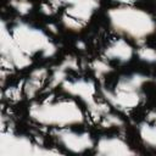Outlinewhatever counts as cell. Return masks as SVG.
Wrapping results in <instances>:
<instances>
[{
    "label": "cell",
    "mask_w": 156,
    "mask_h": 156,
    "mask_svg": "<svg viewBox=\"0 0 156 156\" xmlns=\"http://www.w3.org/2000/svg\"><path fill=\"white\" fill-rule=\"evenodd\" d=\"M111 29L136 43L145 41L156 30V21L145 10L133 5H119L107 11Z\"/></svg>",
    "instance_id": "6da1fadb"
},
{
    "label": "cell",
    "mask_w": 156,
    "mask_h": 156,
    "mask_svg": "<svg viewBox=\"0 0 156 156\" xmlns=\"http://www.w3.org/2000/svg\"><path fill=\"white\" fill-rule=\"evenodd\" d=\"M29 118L39 126L68 128L85 122V115L73 100H55L33 102L28 107Z\"/></svg>",
    "instance_id": "7a4b0ae2"
},
{
    "label": "cell",
    "mask_w": 156,
    "mask_h": 156,
    "mask_svg": "<svg viewBox=\"0 0 156 156\" xmlns=\"http://www.w3.org/2000/svg\"><path fill=\"white\" fill-rule=\"evenodd\" d=\"M10 30L18 46L30 57L40 55L48 58L52 57L57 51L56 45L49 39L48 34L38 27L20 21L16 22Z\"/></svg>",
    "instance_id": "3957f363"
},
{
    "label": "cell",
    "mask_w": 156,
    "mask_h": 156,
    "mask_svg": "<svg viewBox=\"0 0 156 156\" xmlns=\"http://www.w3.org/2000/svg\"><path fill=\"white\" fill-rule=\"evenodd\" d=\"M62 90L71 96L78 98L88 108L89 113L95 118L100 119L108 112V104L99 102L95 100L96 87L94 82L88 79H66L62 85Z\"/></svg>",
    "instance_id": "277c9868"
},
{
    "label": "cell",
    "mask_w": 156,
    "mask_h": 156,
    "mask_svg": "<svg viewBox=\"0 0 156 156\" xmlns=\"http://www.w3.org/2000/svg\"><path fill=\"white\" fill-rule=\"evenodd\" d=\"M0 54L2 63L7 68L24 69L32 65V57L27 55L15 41L5 21L0 24Z\"/></svg>",
    "instance_id": "5b68a950"
},
{
    "label": "cell",
    "mask_w": 156,
    "mask_h": 156,
    "mask_svg": "<svg viewBox=\"0 0 156 156\" xmlns=\"http://www.w3.org/2000/svg\"><path fill=\"white\" fill-rule=\"evenodd\" d=\"M52 135L57 144L71 154H84L91 150L94 140L88 132H78L68 128H55Z\"/></svg>",
    "instance_id": "8992f818"
},
{
    "label": "cell",
    "mask_w": 156,
    "mask_h": 156,
    "mask_svg": "<svg viewBox=\"0 0 156 156\" xmlns=\"http://www.w3.org/2000/svg\"><path fill=\"white\" fill-rule=\"evenodd\" d=\"M101 95L106 100V102L118 110L128 111L141 104L144 100V95L141 91H130L122 89H107L101 88Z\"/></svg>",
    "instance_id": "52a82bcc"
},
{
    "label": "cell",
    "mask_w": 156,
    "mask_h": 156,
    "mask_svg": "<svg viewBox=\"0 0 156 156\" xmlns=\"http://www.w3.org/2000/svg\"><path fill=\"white\" fill-rule=\"evenodd\" d=\"M95 152L101 156H129L135 151L119 136H102L94 146Z\"/></svg>",
    "instance_id": "ba28073f"
},
{
    "label": "cell",
    "mask_w": 156,
    "mask_h": 156,
    "mask_svg": "<svg viewBox=\"0 0 156 156\" xmlns=\"http://www.w3.org/2000/svg\"><path fill=\"white\" fill-rule=\"evenodd\" d=\"M61 2L67 6L66 13L84 23L93 17L100 6L99 0H61Z\"/></svg>",
    "instance_id": "9c48e42d"
},
{
    "label": "cell",
    "mask_w": 156,
    "mask_h": 156,
    "mask_svg": "<svg viewBox=\"0 0 156 156\" xmlns=\"http://www.w3.org/2000/svg\"><path fill=\"white\" fill-rule=\"evenodd\" d=\"M134 56L133 46L124 39L112 40L104 50V57L108 61H116L119 63L129 62Z\"/></svg>",
    "instance_id": "30bf717a"
},
{
    "label": "cell",
    "mask_w": 156,
    "mask_h": 156,
    "mask_svg": "<svg viewBox=\"0 0 156 156\" xmlns=\"http://www.w3.org/2000/svg\"><path fill=\"white\" fill-rule=\"evenodd\" d=\"M152 78L144 73H130L119 77L115 88L122 90H130V91H141L143 87L150 83Z\"/></svg>",
    "instance_id": "8fae6325"
},
{
    "label": "cell",
    "mask_w": 156,
    "mask_h": 156,
    "mask_svg": "<svg viewBox=\"0 0 156 156\" xmlns=\"http://www.w3.org/2000/svg\"><path fill=\"white\" fill-rule=\"evenodd\" d=\"M1 146H11L10 152H16V154H22V152H27L24 151V149H27L29 152H33V147L35 146L28 138L23 136V135H15L11 133L7 134H2L1 136Z\"/></svg>",
    "instance_id": "7c38bea8"
},
{
    "label": "cell",
    "mask_w": 156,
    "mask_h": 156,
    "mask_svg": "<svg viewBox=\"0 0 156 156\" xmlns=\"http://www.w3.org/2000/svg\"><path fill=\"white\" fill-rule=\"evenodd\" d=\"M138 134L146 147L156 151V124L149 121L141 122L138 126Z\"/></svg>",
    "instance_id": "4fadbf2b"
},
{
    "label": "cell",
    "mask_w": 156,
    "mask_h": 156,
    "mask_svg": "<svg viewBox=\"0 0 156 156\" xmlns=\"http://www.w3.org/2000/svg\"><path fill=\"white\" fill-rule=\"evenodd\" d=\"M67 74H68V71L61 63L55 66L52 68V72H51L50 77H49V84H48L49 89H55L58 85L61 87L62 83L67 79Z\"/></svg>",
    "instance_id": "5bb4252c"
},
{
    "label": "cell",
    "mask_w": 156,
    "mask_h": 156,
    "mask_svg": "<svg viewBox=\"0 0 156 156\" xmlns=\"http://www.w3.org/2000/svg\"><path fill=\"white\" fill-rule=\"evenodd\" d=\"M43 82H44V80H41V79H39V78L33 77V76L29 74L28 79L24 82L23 88H22V89H23V94H24L27 98H29V99L34 98V96L40 91V89H41V87H43Z\"/></svg>",
    "instance_id": "9a60e30c"
},
{
    "label": "cell",
    "mask_w": 156,
    "mask_h": 156,
    "mask_svg": "<svg viewBox=\"0 0 156 156\" xmlns=\"http://www.w3.org/2000/svg\"><path fill=\"white\" fill-rule=\"evenodd\" d=\"M90 68L93 69L95 77H98V78H102L112 72V66L108 65V62L106 60H101V58L94 60L90 63Z\"/></svg>",
    "instance_id": "2e32d148"
},
{
    "label": "cell",
    "mask_w": 156,
    "mask_h": 156,
    "mask_svg": "<svg viewBox=\"0 0 156 156\" xmlns=\"http://www.w3.org/2000/svg\"><path fill=\"white\" fill-rule=\"evenodd\" d=\"M61 23H62V26H63L66 29H68V30H71V32H80V30L83 29L84 24H85L84 22H82V21H79V20H77V18L69 16V15L66 13V12L61 16Z\"/></svg>",
    "instance_id": "e0dca14e"
},
{
    "label": "cell",
    "mask_w": 156,
    "mask_h": 156,
    "mask_svg": "<svg viewBox=\"0 0 156 156\" xmlns=\"http://www.w3.org/2000/svg\"><path fill=\"white\" fill-rule=\"evenodd\" d=\"M101 126L104 128H123L124 121L119 116L111 113V112H107L101 118Z\"/></svg>",
    "instance_id": "ac0fdd59"
},
{
    "label": "cell",
    "mask_w": 156,
    "mask_h": 156,
    "mask_svg": "<svg viewBox=\"0 0 156 156\" xmlns=\"http://www.w3.org/2000/svg\"><path fill=\"white\" fill-rule=\"evenodd\" d=\"M136 55L139 57L140 61L145 62V63H156V49L151 48V46H141L138 49Z\"/></svg>",
    "instance_id": "d6986e66"
},
{
    "label": "cell",
    "mask_w": 156,
    "mask_h": 156,
    "mask_svg": "<svg viewBox=\"0 0 156 156\" xmlns=\"http://www.w3.org/2000/svg\"><path fill=\"white\" fill-rule=\"evenodd\" d=\"M10 5L20 15H27L33 9V4L29 0H10Z\"/></svg>",
    "instance_id": "ffe728a7"
},
{
    "label": "cell",
    "mask_w": 156,
    "mask_h": 156,
    "mask_svg": "<svg viewBox=\"0 0 156 156\" xmlns=\"http://www.w3.org/2000/svg\"><path fill=\"white\" fill-rule=\"evenodd\" d=\"M60 63H61L68 72H69V71L78 69V62H77V58H76L74 56H66Z\"/></svg>",
    "instance_id": "44dd1931"
},
{
    "label": "cell",
    "mask_w": 156,
    "mask_h": 156,
    "mask_svg": "<svg viewBox=\"0 0 156 156\" xmlns=\"http://www.w3.org/2000/svg\"><path fill=\"white\" fill-rule=\"evenodd\" d=\"M55 7L50 4V2H46V4H43L41 6H40V11L44 13V15H48V16H50V15H52L54 12H55Z\"/></svg>",
    "instance_id": "7402d4cb"
},
{
    "label": "cell",
    "mask_w": 156,
    "mask_h": 156,
    "mask_svg": "<svg viewBox=\"0 0 156 156\" xmlns=\"http://www.w3.org/2000/svg\"><path fill=\"white\" fill-rule=\"evenodd\" d=\"M5 95H9V99H11V100H17L20 98V91L17 88H10L5 93Z\"/></svg>",
    "instance_id": "603a6c76"
},
{
    "label": "cell",
    "mask_w": 156,
    "mask_h": 156,
    "mask_svg": "<svg viewBox=\"0 0 156 156\" xmlns=\"http://www.w3.org/2000/svg\"><path fill=\"white\" fill-rule=\"evenodd\" d=\"M146 121L156 124V110H151L146 113Z\"/></svg>",
    "instance_id": "cb8c5ba5"
},
{
    "label": "cell",
    "mask_w": 156,
    "mask_h": 156,
    "mask_svg": "<svg viewBox=\"0 0 156 156\" xmlns=\"http://www.w3.org/2000/svg\"><path fill=\"white\" fill-rule=\"evenodd\" d=\"M112 1H115L119 5H133L134 2H136L139 0H112Z\"/></svg>",
    "instance_id": "d4e9b609"
},
{
    "label": "cell",
    "mask_w": 156,
    "mask_h": 156,
    "mask_svg": "<svg viewBox=\"0 0 156 156\" xmlns=\"http://www.w3.org/2000/svg\"><path fill=\"white\" fill-rule=\"evenodd\" d=\"M46 27H48V29H49L50 32H52V33H56V32H57V30H56L57 28H56V26H55V24H51V23H50V24H48Z\"/></svg>",
    "instance_id": "484cf974"
},
{
    "label": "cell",
    "mask_w": 156,
    "mask_h": 156,
    "mask_svg": "<svg viewBox=\"0 0 156 156\" xmlns=\"http://www.w3.org/2000/svg\"><path fill=\"white\" fill-rule=\"evenodd\" d=\"M77 48H80V50H84V44L82 41H78L77 43Z\"/></svg>",
    "instance_id": "4316f807"
}]
</instances>
